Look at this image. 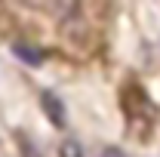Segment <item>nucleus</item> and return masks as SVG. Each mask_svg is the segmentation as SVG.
Returning a JSON list of instances; mask_svg holds the SVG:
<instances>
[{"label": "nucleus", "instance_id": "nucleus-1", "mask_svg": "<svg viewBox=\"0 0 160 157\" xmlns=\"http://www.w3.org/2000/svg\"><path fill=\"white\" fill-rule=\"evenodd\" d=\"M40 108H43V114L49 117V123H56V126H68V114H65V105H62V99L56 93H40Z\"/></svg>", "mask_w": 160, "mask_h": 157}, {"label": "nucleus", "instance_id": "nucleus-2", "mask_svg": "<svg viewBox=\"0 0 160 157\" xmlns=\"http://www.w3.org/2000/svg\"><path fill=\"white\" fill-rule=\"evenodd\" d=\"M12 53L19 56L22 62H28V65H43V49H37V46H31V43H12Z\"/></svg>", "mask_w": 160, "mask_h": 157}, {"label": "nucleus", "instance_id": "nucleus-3", "mask_svg": "<svg viewBox=\"0 0 160 157\" xmlns=\"http://www.w3.org/2000/svg\"><path fill=\"white\" fill-rule=\"evenodd\" d=\"M59 157H83L80 142H74V139H65V142L59 145Z\"/></svg>", "mask_w": 160, "mask_h": 157}, {"label": "nucleus", "instance_id": "nucleus-4", "mask_svg": "<svg viewBox=\"0 0 160 157\" xmlns=\"http://www.w3.org/2000/svg\"><path fill=\"white\" fill-rule=\"evenodd\" d=\"M19 142H22V154H25V157H40V151L34 148V142H28L22 133H19Z\"/></svg>", "mask_w": 160, "mask_h": 157}, {"label": "nucleus", "instance_id": "nucleus-5", "mask_svg": "<svg viewBox=\"0 0 160 157\" xmlns=\"http://www.w3.org/2000/svg\"><path fill=\"white\" fill-rule=\"evenodd\" d=\"M99 157H126L120 148H114V145H108V148H102V154Z\"/></svg>", "mask_w": 160, "mask_h": 157}]
</instances>
